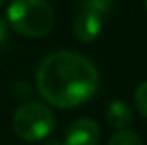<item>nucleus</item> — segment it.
Here are the masks:
<instances>
[{
    "instance_id": "obj_1",
    "label": "nucleus",
    "mask_w": 147,
    "mask_h": 145,
    "mask_svg": "<svg viewBox=\"0 0 147 145\" xmlns=\"http://www.w3.org/2000/svg\"><path fill=\"white\" fill-rule=\"evenodd\" d=\"M99 85L94 63L75 51H55L43 58L36 70V87L41 97L62 109L77 108L89 101Z\"/></svg>"
},
{
    "instance_id": "obj_2",
    "label": "nucleus",
    "mask_w": 147,
    "mask_h": 145,
    "mask_svg": "<svg viewBox=\"0 0 147 145\" xmlns=\"http://www.w3.org/2000/svg\"><path fill=\"white\" fill-rule=\"evenodd\" d=\"M7 22L21 36L43 38L53 29L55 12L46 0H12Z\"/></svg>"
},
{
    "instance_id": "obj_3",
    "label": "nucleus",
    "mask_w": 147,
    "mask_h": 145,
    "mask_svg": "<svg viewBox=\"0 0 147 145\" xmlns=\"http://www.w3.org/2000/svg\"><path fill=\"white\" fill-rule=\"evenodd\" d=\"M12 126L17 137L26 142L45 140L55 128V116L43 103L28 101L16 109Z\"/></svg>"
},
{
    "instance_id": "obj_4",
    "label": "nucleus",
    "mask_w": 147,
    "mask_h": 145,
    "mask_svg": "<svg viewBox=\"0 0 147 145\" xmlns=\"http://www.w3.org/2000/svg\"><path fill=\"white\" fill-rule=\"evenodd\" d=\"M99 140L101 132L98 123L89 118H80L67 128L63 145H98Z\"/></svg>"
},
{
    "instance_id": "obj_5",
    "label": "nucleus",
    "mask_w": 147,
    "mask_h": 145,
    "mask_svg": "<svg viewBox=\"0 0 147 145\" xmlns=\"http://www.w3.org/2000/svg\"><path fill=\"white\" fill-rule=\"evenodd\" d=\"M72 31L74 36L82 43L94 41L103 31V15L91 10H80L72 24Z\"/></svg>"
},
{
    "instance_id": "obj_6",
    "label": "nucleus",
    "mask_w": 147,
    "mask_h": 145,
    "mask_svg": "<svg viewBox=\"0 0 147 145\" xmlns=\"http://www.w3.org/2000/svg\"><path fill=\"white\" fill-rule=\"evenodd\" d=\"M106 118H108V123H110L113 128L125 130L134 121V111H132V108L125 101L115 99V101H111L110 104H108Z\"/></svg>"
},
{
    "instance_id": "obj_7",
    "label": "nucleus",
    "mask_w": 147,
    "mask_h": 145,
    "mask_svg": "<svg viewBox=\"0 0 147 145\" xmlns=\"http://www.w3.org/2000/svg\"><path fill=\"white\" fill-rule=\"evenodd\" d=\"M108 145H142V140L139 138L137 133L130 130H118L116 133L111 135Z\"/></svg>"
},
{
    "instance_id": "obj_8",
    "label": "nucleus",
    "mask_w": 147,
    "mask_h": 145,
    "mask_svg": "<svg viewBox=\"0 0 147 145\" xmlns=\"http://www.w3.org/2000/svg\"><path fill=\"white\" fill-rule=\"evenodd\" d=\"M113 3H115V0H80V9L105 15L113 9Z\"/></svg>"
},
{
    "instance_id": "obj_9",
    "label": "nucleus",
    "mask_w": 147,
    "mask_h": 145,
    "mask_svg": "<svg viewBox=\"0 0 147 145\" xmlns=\"http://www.w3.org/2000/svg\"><path fill=\"white\" fill-rule=\"evenodd\" d=\"M134 99H135V106L139 109V113L144 118H147V82H142L137 85Z\"/></svg>"
},
{
    "instance_id": "obj_10",
    "label": "nucleus",
    "mask_w": 147,
    "mask_h": 145,
    "mask_svg": "<svg viewBox=\"0 0 147 145\" xmlns=\"http://www.w3.org/2000/svg\"><path fill=\"white\" fill-rule=\"evenodd\" d=\"M9 38H10V26L5 17H0V50L9 43Z\"/></svg>"
},
{
    "instance_id": "obj_11",
    "label": "nucleus",
    "mask_w": 147,
    "mask_h": 145,
    "mask_svg": "<svg viewBox=\"0 0 147 145\" xmlns=\"http://www.w3.org/2000/svg\"><path fill=\"white\" fill-rule=\"evenodd\" d=\"M43 145H63L62 142H58V140H45Z\"/></svg>"
},
{
    "instance_id": "obj_12",
    "label": "nucleus",
    "mask_w": 147,
    "mask_h": 145,
    "mask_svg": "<svg viewBox=\"0 0 147 145\" xmlns=\"http://www.w3.org/2000/svg\"><path fill=\"white\" fill-rule=\"evenodd\" d=\"M5 2H7V0H0V7H2V5H3Z\"/></svg>"
},
{
    "instance_id": "obj_13",
    "label": "nucleus",
    "mask_w": 147,
    "mask_h": 145,
    "mask_svg": "<svg viewBox=\"0 0 147 145\" xmlns=\"http://www.w3.org/2000/svg\"><path fill=\"white\" fill-rule=\"evenodd\" d=\"M144 7H146V10H147V0H144Z\"/></svg>"
}]
</instances>
